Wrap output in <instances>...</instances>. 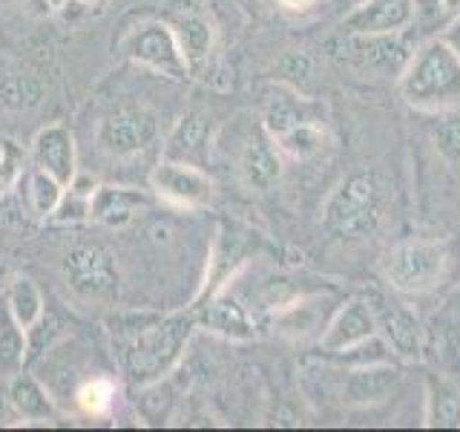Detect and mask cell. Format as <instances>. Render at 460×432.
<instances>
[{"instance_id": "obj_1", "label": "cell", "mask_w": 460, "mask_h": 432, "mask_svg": "<svg viewBox=\"0 0 460 432\" xmlns=\"http://www.w3.org/2000/svg\"><path fill=\"white\" fill-rule=\"evenodd\" d=\"M402 101L420 112H446L460 104V55L435 38L414 52L400 81Z\"/></svg>"}, {"instance_id": "obj_2", "label": "cell", "mask_w": 460, "mask_h": 432, "mask_svg": "<svg viewBox=\"0 0 460 432\" xmlns=\"http://www.w3.org/2000/svg\"><path fill=\"white\" fill-rule=\"evenodd\" d=\"M193 328H196V314L187 311V314L158 317L147 328H141L138 335L129 338L124 352V369L129 374V381L138 386L162 381L179 364Z\"/></svg>"}, {"instance_id": "obj_3", "label": "cell", "mask_w": 460, "mask_h": 432, "mask_svg": "<svg viewBox=\"0 0 460 432\" xmlns=\"http://www.w3.org/2000/svg\"><path fill=\"white\" fill-rule=\"evenodd\" d=\"M383 220V184L374 170H357L345 176L323 205V225L334 237L359 239Z\"/></svg>"}, {"instance_id": "obj_4", "label": "cell", "mask_w": 460, "mask_h": 432, "mask_svg": "<svg viewBox=\"0 0 460 432\" xmlns=\"http://www.w3.org/2000/svg\"><path fill=\"white\" fill-rule=\"evenodd\" d=\"M449 251L438 239H406L388 251L383 263L385 283L400 294H426L446 277Z\"/></svg>"}, {"instance_id": "obj_5", "label": "cell", "mask_w": 460, "mask_h": 432, "mask_svg": "<svg viewBox=\"0 0 460 432\" xmlns=\"http://www.w3.org/2000/svg\"><path fill=\"white\" fill-rule=\"evenodd\" d=\"M66 285L84 300H112L119 294V268L104 245L81 242L64 259Z\"/></svg>"}, {"instance_id": "obj_6", "label": "cell", "mask_w": 460, "mask_h": 432, "mask_svg": "<svg viewBox=\"0 0 460 432\" xmlns=\"http://www.w3.org/2000/svg\"><path fill=\"white\" fill-rule=\"evenodd\" d=\"M124 55L138 67H147L153 72H162L170 78H184L190 67L184 61V52L176 40V32L170 23L153 21L138 26L133 35L124 40Z\"/></svg>"}, {"instance_id": "obj_7", "label": "cell", "mask_w": 460, "mask_h": 432, "mask_svg": "<svg viewBox=\"0 0 460 432\" xmlns=\"http://www.w3.org/2000/svg\"><path fill=\"white\" fill-rule=\"evenodd\" d=\"M150 184L158 199L176 208H201L213 196L208 173H201L193 162H176V158H162L153 170Z\"/></svg>"}, {"instance_id": "obj_8", "label": "cell", "mask_w": 460, "mask_h": 432, "mask_svg": "<svg viewBox=\"0 0 460 432\" xmlns=\"http://www.w3.org/2000/svg\"><path fill=\"white\" fill-rule=\"evenodd\" d=\"M374 335H377V320H374L368 300H349L328 320L323 338H320V346H323V352L342 355V352H354L363 343L374 340Z\"/></svg>"}, {"instance_id": "obj_9", "label": "cell", "mask_w": 460, "mask_h": 432, "mask_svg": "<svg viewBox=\"0 0 460 432\" xmlns=\"http://www.w3.org/2000/svg\"><path fill=\"white\" fill-rule=\"evenodd\" d=\"M368 306L377 320V331L383 340L392 346L400 357H417L423 349V331L417 317L397 300H388L383 294H371Z\"/></svg>"}, {"instance_id": "obj_10", "label": "cell", "mask_w": 460, "mask_h": 432, "mask_svg": "<svg viewBox=\"0 0 460 432\" xmlns=\"http://www.w3.org/2000/svg\"><path fill=\"white\" fill-rule=\"evenodd\" d=\"M155 136V122L144 110H121L98 124V144L110 156H129L144 150Z\"/></svg>"}, {"instance_id": "obj_11", "label": "cell", "mask_w": 460, "mask_h": 432, "mask_svg": "<svg viewBox=\"0 0 460 432\" xmlns=\"http://www.w3.org/2000/svg\"><path fill=\"white\" fill-rule=\"evenodd\" d=\"M414 14V0H366L345 18V29L351 35H397L411 26Z\"/></svg>"}, {"instance_id": "obj_12", "label": "cell", "mask_w": 460, "mask_h": 432, "mask_svg": "<svg viewBox=\"0 0 460 432\" xmlns=\"http://www.w3.org/2000/svg\"><path fill=\"white\" fill-rule=\"evenodd\" d=\"M32 162L64 187L75 182V139H72L66 124H49L38 130L32 141Z\"/></svg>"}, {"instance_id": "obj_13", "label": "cell", "mask_w": 460, "mask_h": 432, "mask_svg": "<svg viewBox=\"0 0 460 432\" xmlns=\"http://www.w3.org/2000/svg\"><path fill=\"white\" fill-rule=\"evenodd\" d=\"M196 326L213 331V335L227 338V340H251L253 331V320L251 314L244 311V306L230 294L216 292L208 297V302L196 306Z\"/></svg>"}, {"instance_id": "obj_14", "label": "cell", "mask_w": 460, "mask_h": 432, "mask_svg": "<svg viewBox=\"0 0 460 432\" xmlns=\"http://www.w3.org/2000/svg\"><path fill=\"white\" fill-rule=\"evenodd\" d=\"M400 386V372L394 366L371 364L351 369L342 381V403L345 407H371L392 398V392Z\"/></svg>"}, {"instance_id": "obj_15", "label": "cell", "mask_w": 460, "mask_h": 432, "mask_svg": "<svg viewBox=\"0 0 460 432\" xmlns=\"http://www.w3.org/2000/svg\"><path fill=\"white\" fill-rule=\"evenodd\" d=\"M242 179L253 191H270L282 179V158L279 148L268 133H253L242 150Z\"/></svg>"}, {"instance_id": "obj_16", "label": "cell", "mask_w": 460, "mask_h": 432, "mask_svg": "<svg viewBox=\"0 0 460 432\" xmlns=\"http://www.w3.org/2000/svg\"><path fill=\"white\" fill-rule=\"evenodd\" d=\"M147 205V196L138 194L136 187H115L101 184L93 187L90 196V220L107 225V228H124L136 220V213Z\"/></svg>"}, {"instance_id": "obj_17", "label": "cell", "mask_w": 460, "mask_h": 432, "mask_svg": "<svg viewBox=\"0 0 460 432\" xmlns=\"http://www.w3.org/2000/svg\"><path fill=\"white\" fill-rule=\"evenodd\" d=\"M167 23H170L172 32H176V40L184 52V61H187V67H190V72L199 69L208 61V55L213 50V35H216L213 23L208 21V14H201L196 9H181V12L172 14Z\"/></svg>"}, {"instance_id": "obj_18", "label": "cell", "mask_w": 460, "mask_h": 432, "mask_svg": "<svg viewBox=\"0 0 460 432\" xmlns=\"http://www.w3.org/2000/svg\"><path fill=\"white\" fill-rule=\"evenodd\" d=\"M6 389H9V400L21 421H55V415H58L55 403L47 395V389H43L32 374H26L23 369L14 372Z\"/></svg>"}, {"instance_id": "obj_19", "label": "cell", "mask_w": 460, "mask_h": 432, "mask_svg": "<svg viewBox=\"0 0 460 432\" xmlns=\"http://www.w3.org/2000/svg\"><path fill=\"white\" fill-rule=\"evenodd\" d=\"M210 139V115L193 110L179 119V124L172 127V133L167 139L164 158H176V162H193V158L205 150V144Z\"/></svg>"}, {"instance_id": "obj_20", "label": "cell", "mask_w": 460, "mask_h": 432, "mask_svg": "<svg viewBox=\"0 0 460 432\" xmlns=\"http://www.w3.org/2000/svg\"><path fill=\"white\" fill-rule=\"evenodd\" d=\"M47 98V86L38 76L29 72H6L0 78V107L21 112V110H35Z\"/></svg>"}, {"instance_id": "obj_21", "label": "cell", "mask_w": 460, "mask_h": 432, "mask_svg": "<svg viewBox=\"0 0 460 432\" xmlns=\"http://www.w3.org/2000/svg\"><path fill=\"white\" fill-rule=\"evenodd\" d=\"M29 360V343H26V328L14 320L6 302L0 306V372L14 374L26 366Z\"/></svg>"}, {"instance_id": "obj_22", "label": "cell", "mask_w": 460, "mask_h": 432, "mask_svg": "<svg viewBox=\"0 0 460 432\" xmlns=\"http://www.w3.org/2000/svg\"><path fill=\"white\" fill-rule=\"evenodd\" d=\"M426 421L429 427H460V389L452 381H429Z\"/></svg>"}, {"instance_id": "obj_23", "label": "cell", "mask_w": 460, "mask_h": 432, "mask_svg": "<svg viewBox=\"0 0 460 432\" xmlns=\"http://www.w3.org/2000/svg\"><path fill=\"white\" fill-rule=\"evenodd\" d=\"M6 309L23 328H32L43 317V297L29 277H12L6 285Z\"/></svg>"}, {"instance_id": "obj_24", "label": "cell", "mask_w": 460, "mask_h": 432, "mask_svg": "<svg viewBox=\"0 0 460 432\" xmlns=\"http://www.w3.org/2000/svg\"><path fill=\"white\" fill-rule=\"evenodd\" d=\"M64 191L66 187L40 167H32V173H29V179H26V202H29V208H32V213L40 216V220H49V216L58 211V205H61V199H64Z\"/></svg>"}, {"instance_id": "obj_25", "label": "cell", "mask_w": 460, "mask_h": 432, "mask_svg": "<svg viewBox=\"0 0 460 432\" xmlns=\"http://www.w3.org/2000/svg\"><path fill=\"white\" fill-rule=\"evenodd\" d=\"M273 141H277V148L285 150L288 156L311 158V156H316L325 148V130L320 124L308 122V119H299L296 124H291L285 133H279Z\"/></svg>"}, {"instance_id": "obj_26", "label": "cell", "mask_w": 460, "mask_h": 432, "mask_svg": "<svg viewBox=\"0 0 460 432\" xmlns=\"http://www.w3.org/2000/svg\"><path fill=\"white\" fill-rule=\"evenodd\" d=\"M115 395H119V386L110 378H93L78 389L75 400L86 415H107L115 403Z\"/></svg>"}, {"instance_id": "obj_27", "label": "cell", "mask_w": 460, "mask_h": 432, "mask_svg": "<svg viewBox=\"0 0 460 432\" xmlns=\"http://www.w3.org/2000/svg\"><path fill=\"white\" fill-rule=\"evenodd\" d=\"M435 148L446 162L460 165V115H446L435 130Z\"/></svg>"}, {"instance_id": "obj_28", "label": "cell", "mask_w": 460, "mask_h": 432, "mask_svg": "<svg viewBox=\"0 0 460 432\" xmlns=\"http://www.w3.org/2000/svg\"><path fill=\"white\" fill-rule=\"evenodd\" d=\"M279 72L285 78L305 81L311 76V58L305 52H288V55H282V61H279Z\"/></svg>"}, {"instance_id": "obj_29", "label": "cell", "mask_w": 460, "mask_h": 432, "mask_svg": "<svg viewBox=\"0 0 460 432\" xmlns=\"http://www.w3.org/2000/svg\"><path fill=\"white\" fill-rule=\"evenodd\" d=\"M14 418H18V412H14L12 400H9V389L0 386V424H12Z\"/></svg>"}, {"instance_id": "obj_30", "label": "cell", "mask_w": 460, "mask_h": 432, "mask_svg": "<svg viewBox=\"0 0 460 432\" xmlns=\"http://www.w3.org/2000/svg\"><path fill=\"white\" fill-rule=\"evenodd\" d=\"M443 40L449 43V47H452V50H455V52L460 55V14H457V18H455V21L449 23V32L443 35Z\"/></svg>"}, {"instance_id": "obj_31", "label": "cell", "mask_w": 460, "mask_h": 432, "mask_svg": "<svg viewBox=\"0 0 460 432\" xmlns=\"http://www.w3.org/2000/svg\"><path fill=\"white\" fill-rule=\"evenodd\" d=\"M414 9L426 14V18H438L440 12V0H414Z\"/></svg>"}, {"instance_id": "obj_32", "label": "cell", "mask_w": 460, "mask_h": 432, "mask_svg": "<svg viewBox=\"0 0 460 432\" xmlns=\"http://www.w3.org/2000/svg\"><path fill=\"white\" fill-rule=\"evenodd\" d=\"M460 14V0H440V18L443 21H455Z\"/></svg>"}, {"instance_id": "obj_33", "label": "cell", "mask_w": 460, "mask_h": 432, "mask_svg": "<svg viewBox=\"0 0 460 432\" xmlns=\"http://www.w3.org/2000/svg\"><path fill=\"white\" fill-rule=\"evenodd\" d=\"M316 0H279V6H285V9H294V12H299V9H308V6H314Z\"/></svg>"}, {"instance_id": "obj_34", "label": "cell", "mask_w": 460, "mask_h": 432, "mask_svg": "<svg viewBox=\"0 0 460 432\" xmlns=\"http://www.w3.org/2000/svg\"><path fill=\"white\" fill-rule=\"evenodd\" d=\"M9 280V268H6V263H0V285H4Z\"/></svg>"}, {"instance_id": "obj_35", "label": "cell", "mask_w": 460, "mask_h": 432, "mask_svg": "<svg viewBox=\"0 0 460 432\" xmlns=\"http://www.w3.org/2000/svg\"><path fill=\"white\" fill-rule=\"evenodd\" d=\"M75 4H90L93 6V4H104V0H75Z\"/></svg>"}]
</instances>
